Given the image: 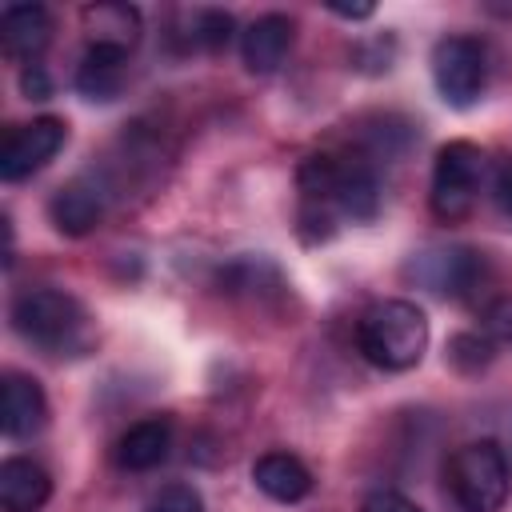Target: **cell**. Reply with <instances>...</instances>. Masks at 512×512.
Returning <instances> with one entry per match:
<instances>
[{"mask_svg": "<svg viewBox=\"0 0 512 512\" xmlns=\"http://www.w3.org/2000/svg\"><path fill=\"white\" fill-rule=\"evenodd\" d=\"M356 348L384 372H408L424 360L428 316L412 300H376L356 320Z\"/></svg>", "mask_w": 512, "mask_h": 512, "instance_id": "1", "label": "cell"}, {"mask_svg": "<svg viewBox=\"0 0 512 512\" xmlns=\"http://www.w3.org/2000/svg\"><path fill=\"white\" fill-rule=\"evenodd\" d=\"M12 328L52 352V356H64V352H84L92 332H88V312L80 308L76 296L60 292V288H28L12 300Z\"/></svg>", "mask_w": 512, "mask_h": 512, "instance_id": "2", "label": "cell"}, {"mask_svg": "<svg viewBox=\"0 0 512 512\" xmlns=\"http://www.w3.org/2000/svg\"><path fill=\"white\" fill-rule=\"evenodd\" d=\"M444 480L460 512H500L512 492V468L496 440L460 444L444 464Z\"/></svg>", "mask_w": 512, "mask_h": 512, "instance_id": "3", "label": "cell"}, {"mask_svg": "<svg viewBox=\"0 0 512 512\" xmlns=\"http://www.w3.org/2000/svg\"><path fill=\"white\" fill-rule=\"evenodd\" d=\"M480 180H484V152L468 140H452L436 152V168H432V212L440 220H464L480 196Z\"/></svg>", "mask_w": 512, "mask_h": 512, "instance_id": "4", "label": "cell"}, {"mask_svg": "<svg viewBox=\"0 0 512 512\" xmlns=\"http://www.w3.org/2000/svg\"><path fill=\"white\" fill-rule=\"evenodd\" d=\"M488 64L484 48L472 36H444L432 48V84L448 108H472L484 92Z\"/></svg>", "mask_w": 512, "mask_h": 512, "instance_id": "5", "label": "cell"}, {"mask_svg": "<svg viewBox=\"0 0 512 512\" xmlns=\"http://www.w3.org/2000/svg\"><path fill=\"white\" fill-rule=\"evenodd\" d=\"M64 120L60 116H36L20 128H12L0 144V180H24L32 172H40L60 148H64Z\"/></svg>", "mask_w": 512, "mask_h": 512, "instance_id": "6", "label": "cell"}, {"mask_svg": "<svg viewBox=\"0 0 512 512\" xmlns=\"http://www.w3.org/2000/svg\"><path fill=\"white\" fill-rule=\"evenodd\" d=\"M412 272L440 296H468L480 280H484V256L476 248H440V252H424L416 256Z\"/></svg>", "mask_w": 512, "mask_h": 512, "instance_id": "7", "label": "cell"}, {"mask_svg": "<svg viewBox=\"0 0 512 512\" xmlns=\"http://www.w3.org/2000/svg\"><path fill=\"white\" fill-rule=\"evenodd\" d=\"M292 36H296V28H292V20H288L284 12H264V16H256V20L240 32V60H244V68H248L252 76H272V72L284 64V56H288Z\"/></svg>", "mask_w": 512, "mask_h": 512, "instance_id": "8", "label": "cell"}, {"mask_svg": "<svg viewBox=\"0 0 512 512\" xmlns=\"http://www.w3.org/2000/svg\"><path fill=\"white\" fill-rule=\"evenodd\" d=\"M44 420H48L44 388L24 372H8L4 388H0V428H4V436H12V440L36 436L44 428Z\"/></svg>", "mask_w": 512, "mask_h": 512, "instance_id": "9", "label": "cell"}, {"mask_svg": "<svg viewBox=\"0 0 512 512\" xmlns=\"http://www.w3.org/2000/svg\"><path fill=\"white\" fill-rule=\"evenodd\" d=\"M48 40H52V16L44 4H8L0 12V44L12 60L40 64Z\"/></svg>", "mask_w": 512, "mask_h": 512, "instance_id": "10", "label": "cell"}, {"mask_svg": "<svg viewBox=\"0 0 512 512\" xmlns=\"http://www.w3.org/2000/svg\"><path fill=\"white\" fill-rule=\"evenodd\" d=\"M328 204L344 220H372L380 212V180L368 168V160H356V156L336 160V184Z\"/></svg>", "mask_w": 512, "mask_h": 512, "instance_id": "11", "label": "cell"}, {"mask_svg": "<svg viewBox=\"0 0 512 512\" xmlns=\"http://www.w3.org/2000/svg\"><path fill=\"white\" fill-rule=\"evenodd\" d=\"M48 216H52L56 232H64V236H88L100 224V216H104V192L92 180L76 176V180L60 184L52 192Z\"/></svg>", "mask_w": 512, "mask_h": 512, "instance_id": "12", "label": "cell"}, {"mask_svg": "<svg viewBox=\"0 0 512 512\" xmlns=\"http://www.w3.org/2000/svg\"><path fill=\"white\" fill-rule=\"evenodd\" d=\"M84 20V32H88V44H100V48H116V52H132L144 24H140V12L124 0H96L80 12Z\"/></svg>", "mask_w": 512, "mask_h": 512, "instance_id": "13", "label": "cell"}, {"mask_svg": "<svg viewBox=\"0 0 512 512\" xmlns=\"http://www.w3.org/2000/svg\"><path fill=\"white\" fill-rule=\"evenodd\" d=\"M52 496V476L28 460V456H8L0 464V508L4 512H40Z\"/></svg>", "mask_w": 512, "mask_h": 512, "instance_id": "14", "label": "cell"}, {"mask_svg": "<svg viewBox=\"0 0 512 512\" xmlns=\"http://www.w3.org/2000/svg\"><path fill=\"white\" fill-rule=\"evenodd\" d=\"M252 480L276 504H296V500H304L312 492V472L292 452H264V456H256Z\"/></svg>", "mask_w": 512, "mask_h": 512, "instance_id": "15", "label": "cell"}, {"mask_svg": "<svg viewBox=\"0 0 512 512\" xmlns=\"http://www.w3.org/2000/svg\"><path fill=\"white\" fill-rule=\"evenodd\" d=\"M168 448H172V424L160 416H148V420H136L116 440V464L128 472H148L168 460Z\"/></svg>", "mask_w": 512, "mask_h": 512, "instance_id": "16", "label": "cell"}, {"mask_svg": "<svg viewBox=\"0 0 512 512\" xmlns=\"http://www.w3.org/2000/svg\"><path fill=\"white\" fill-rule=\"evenodd\" d=\"M124 64H128V52L88 44L76 68V92L88 100H116L124 88Z\"/></svg>", "mask_w": 512, "mask_h": 512, "instance_id": "17", "label": "cell"}, {"mask_svg": "<svg viewBox=\"0 0 512 512\" xmlns=\"http://www.w3.org/2000/svg\"><path fill=\"white\" fill-rule=\"evenodd\" d=\"M448 364L456 372H480L492 364V340L480 332H456L448 340Z\"/></svg>", "mask_w": 512, "mask_h": 512, "instance_id": "18", "label": "cell"}, {"mask_svg": "<svg viewBox=\"0 0 512 512\" xmlns=\"http://www.w3.org/2000/svg\"><path fill=\"white\" fill-rule=\"evenodd\" d=\"M232 32H236V20H232L224 8H204V12H196L192 44L204 48V52H220V48H228Z\"/></svg>", "mask_w": 512, "mask_h": 512, "instance_id": "19", "label": "cell"}, {"mask_svg": "<svg viewBox=\"0 0 512 512\" xmlns=\"http://www.w3.org/2000/svg\"><path fill=\"white\" fill-rule=\"evenodd\" d=\"M148 512H204V496L192 488V484H164L156 496H152V504H148Z\"/></svg>", "mask_w": 512, "mask_h": 512, "instance_id": "20", "label": "cell"}, {"mask_svg": "<svg viewBox=\"0 0 512 512\" xmlns=\"http://www.w3.org/2000/svg\"><path fill=\"white\" fill-rule=\"evenodd\" d=\"M484 336L496 340V344H512V296H496L484 304Z\"/></svg>", "mask_w": 512, "mask_h": 512, "instance_id": "21", "label": "cell"}, {"mask_svg": "<svg viewBox=\"0 0 512 512\" xmlns=\"http://www.w3.org/2000/svg\"><path fill=\"white\" fill-rule=\"evenodd\" d=\"M360 512H424V508H420L416 500H408V496L392 492V488H376V492H368V496H364Z\"/></svg>", "mask_w": 512, "mask_h": 512, "instance_id": "22", "label": "cell"}, {"mask_svg": "<svg viewBox=\"0 0 512 512\" xmlns=\"http://www.w3.org/2000/svg\"><path fill=\"white\" fill-rule=\"evenodd\" d=\"M20 92H24L28 100H48V96H52V76H48V68H44V64H24V72H20Z\"/></svg>", "mask_w": 512, "mask_h": 512, "instance_id": "23", "label": "cell"}, {"mask_svg": "<svg viewBox=\"0 0 512 512\" xmlns=\"http://www.w3.org/2000/svg\"><path fill=\"white\" fill-rule=\"evenodd\" d=\"M496 200H500V208L512 216V160L500 168V176H496Z\"/></svg>", "mask_w": 512, "mask_h": 512, "instance_id": "24", "label": "cell"}, {"mask_svg": "<svg viewBox=\"0 0 512 512\" xmlns=\"http://www.w3.org/2000/svg\"><path fill=\"white\" fill-rule=\"evenodd\" d=\"M328 12H336L344 20H368L376 12V4H328Z\"/></svg>", "mask_w": 512, "mask_h": 512, "instance_id": "25", "label": "cell"}]
</instances>
